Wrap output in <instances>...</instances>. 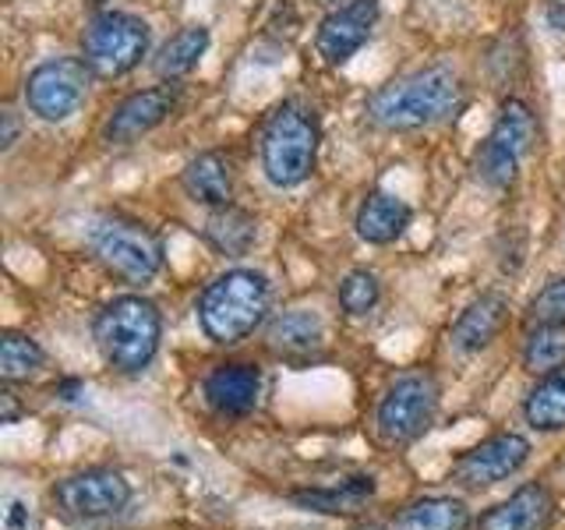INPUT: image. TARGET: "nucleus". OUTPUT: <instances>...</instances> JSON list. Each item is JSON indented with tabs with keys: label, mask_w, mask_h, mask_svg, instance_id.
<instances>
[{
	"label": "nucleus",
	"mask_w": 565,
	"mask_h": 530,
	"mask_svg": "<svg viewBox=\"0 0 565 530\" xmlns=\"http://www.w3.org/2000/svg\"><path fill=\"white\" fill-rule=\"evenodd\" d=\"M371 495H375V481L371 477H347L343 485L335 488H311V491H294L290 499L297 506H305L311 512H329V517H340V512H358Z\"/></svg>",
	"instance_id": "23"
},
{
	"label": "nucleus",
	"mask_w": 565,
	"mask_h": 530,
	"mask_svg": "<svg viewBox=\"0 0 565 530\" xmlns=\"http://www.w3.org/2000/svg\"><path fill=\"white\" fill-rule=\"evenodd\" d=\"M202 396L223 417H244L258 406L262 371L255 364H216L202 382Z\"/></svg>",
	"instance_id": "14"
},
{
	"label": "nucleus",
	"mask_w": 565,
	"mask_h": 530,
	"mask_svg": "<svg viewBox=\"0 0 565 530\" xmlns=\"http://www.w3.org/2000/svg\"><path fill=\"white\" fill-rule=\"evenodd\" d=\"M50 499L61 509V517L75 523H93V520L117 517V512L131 502V485L120 470L93 467V470L61 477V481L53 485Z\"/></svg>",
	"instance_id": "10"
},
{
	"label": "nucleus",
	"mask_w": 565,
	"mask_h": 530,
	"mask_svg": "<svg viewBox=\"0 0 565 530\" xmlns=\"http://www.w3.org/2000/svg\"><path fill=\"white\" fill-rule=\"evenodd\" d=\"M173 110H177L173 85L141 88V93H131L128 99L114 106V114L103 128V138L110 141V146H131V141H138L141 135L156 131Z\"/></svg>",
	"instance_id": "13"
},
{
	"label": "nucleus",
	"mask_w": 565,
	"mask_h": 530,
	"mask_svg": "<svg viewBox=\"0 0 565 530\" xmlns=\"http://www.w3.org/2000/svg\"><path fill=\"white\" fill-rule=\"evenodd\" d=\"M509 297L505 294H481L477 300L463 308V315L456 318V326L449 332V343L459 353H481L502 336L509 326Z\"/></svg>",
	"instance_id": "16"
},
{
	"label": "nucleus",
	"mask_w": 565,
	"mask_h": 530,
	"mask_svg": "<svg viewBox=\"0 0 565 530\" xmlns=\"http://www.w3.org/2000/svg\"><path fill=\"white\" fill-rule=\"evenodd\" d=\"M523 368L530 375H555L565 371V326L558 322H537V329L523 343Z\"/></svg>",
	"instance_id": "25"
},
{
	"label": "nucleus",
	"mask_w": 565,
	"mask_h": 530,
	"mask_svg": "<svg viewBox=\"0 0 565 530\" xmlns=\"http://www.w3.org/2000/svg\"><path fill=\"white\" fill-rule=\"evenodd\" d=\"M181 184L191 202L205 209L234 205V163L223 152H199L184 167Z\"/></svg>",
	"instance_id": "17"
},
{
	"label": "nucleus",
	"mask_w": 565,
	"mask_h": 530,
	"mask_svg": "<svg viewBox=\"0 0 565 530\" xmlns=\"http://www.w3.org/2000/svg\"><path fill=\"white\" fill-rule=\"evenodd\" d=\"M411 216H414L411 205H406L403 199H396V194L371 191L367 199L361 202L353 226H358V237L367 241V244H393V241H399L406 234Z\"/></svg>",
	"instance_id": "18"
},
{
	"label": "nucleus",
	"mask_w": 565,
	"mask_h": 530,
	"mask_svg": "<svg viewBox=\"0 0 565 530\" xmlns=\"http://www.w3.org/2000/svg\"><path fill=\"white\" fill-rule=\"evenodd\" d=\"M361 530H382V527H361Z\"/></svg>",
	"instance_id": "35"
},
{
	"label": "nucleus",
	"mask_w": 565,
	"mask_h": 530,
	"mask_svg": "<svg viewBox=\"0 0 565 530\" xmlns=\"http://www.w3.org/2000/svg\"><path fill=\"white\" fill-rule=\"evenodd\" d=\"M46 364L43 347L25 332H4L0 336V379L8 385L29 382L40 375V368Z\"/></svg>",
	"instance_id": "26"
},
{
	"label": "nucleus",
	"mask_w": 565,
	"mask_h": 530,
	"mask_svg": "<svg viewBox=\"0 0 565 530\" xmlns=\"http://www.w3.org/2000/svg\"><path fill=\"white\" fill-rule=\"evenodd\" d=\"M470 509L452 495H431V499L411 502L396 520V530H467Z\"/></svg>",
	"instance_id": "22"
},
{
	"label": "nucleus",
	"mask_w": 565,
	"mask_h": 530,
	"mask_svg": "<svg viewBox=\"0 0 565 530\" xmlns=\"http://www.w3.org/2000/svg\"><path fill=\"white\" fill-rule=\"evenodd\" d=\"M526 459H530V442L516 432H502L459 456L452 477H456V485H463V488H488L512 477Z\"/></svg>",
	"instance_id": "11"
},
{
	"label": "nucleus",
	"mask_w": 565,
	"mask_h": 530,
	"mask_svg": "<svg viewBox=\"0 0 565 530\" xmlns=\"http://www.w3.org/2000/svg\"><path fill=\"white\" fill-rule=\"evenodd\" d=\"M322 8H343V0H318Z\"/></svg>",
	"instance_id": "34"
},
{
	"label": "nucleus",
	"mask_w": 565,
	"mask_h": 530,
	"mask_svg": "<svg viewBox=\"0 0 565 530\" xmlns=\"http://www.w3.org/2000/svg\"><path fill=\"white\" fill-rule=\"evenodd\" d=\"M61 396H64V400H78V396H82V385H78V382H64V385H61Z\"/></svg>",
	"instance_id": "33"
},
{
	"label": "nucleus",
	"mask_w": 565,
	"mask_h": 530,
	"mask_svg": "<svg viewBox=\"0 0 565 530\" xmlns=\"http://www.w3.org/2000/svg\"><path fill=\"white\" fill-rule=\"evenodd\" d=\"M523 417L537 432H562L565 428V371L544 375L523 403Z\"/></svg>",
	"instance_id": "24"
},
{
	"label": "nucleus",
	"mask_w": 565,
	"mask_h": 530,
	"mask_svg": "<svg viewBox=\"0 0 565 530\" xmlns=\"http://www.w3.org/2000/svg\"><path fill=\"white\" fill-rule=\"evenodd\" d=\"M18 135H22V120H18L14 110H4V114H0V149H4V152L14 149Z\"/></svg>",
	"instance_id": "30"
},
{
	"label": "nucleus",
	"mask_w": 565,
	"mask_h": 530,
	"mask_svg": "<svg viewBox=\"0 0 565 530\" xmlns=\"http://www.w3.org/2000/svg\"><path fill=\"white\" fill-rule=\"evenodd\" d=\"M547 25H552V29H558V32H565V4H562V0H555V4H547Z\"/></svg>",
	"instance_id": "32"
},
{
	"label": "nucleus",
	"mask_w": 565,
	"mask_h": 530,
	"mask_svg": "<svg viewBox=\"0 0 565 530\" xmlns=\"http://www.w3.org/2000/svg\"><path fill=\"white\" fill-rule=\"evenodd\" d=\"M202 237L209 241L212 252H220L226 258H241L252 252L258 241V220L237 205L209 209V216L202 223Z\"/></svg>",
	"instance_id": "19"
},
{
	"label": "nucleus",
	"mask_w": 565,
	"mask_h": 530,
	"mask_svg": "<svg viewBox=\"0 0 565 530\" xmlns=\"http://www.w3.org/2000/svg\"><path fill=\"white\" fill-rule=\"evenodd\" d=\"M537 124L523 99H505L484 146L477 149V173L488 188H509L516 181L523 156L534 149Z\"/></svg>",
	"instance_id": "7"
},
{
	"label": "nucleus",
	"mask_w": 565,
	"mask_h": 530,
	"mask_svg": "<svg viewBox=\"0 0 565 530\" xmlns=\"http://www.w3.org/2000/svg\"><path fill=\"white\" fill-rule=\"evenodd\" d=\"M14 421H18V403L11 389H4V393H0V424H14Z\"/></svg>",
	"instance_id": "31"
},
{
	"label": "nucleus",
	"mask_w": 565,
	"mask_h": 530,
	"mask_svg": "<svg viewBox=\"0 0 565 530\" xmlns=\"http://www.w3.org/2000/svg\"><path fill=\"white\" fill-rule=\"evenodd\" d=\"M379 22V0H350L343 8H332L315 32V50L326 64H343L358 53Z\"/></svg>",
	"instance_id": "12"
},
{
	"label": "nucleus",
	"mask_w": 565,
	"mask_h": 530,
	"mask_svg": "<svg viewBox=\"0 0 565 530\" xmlns=\"http://www.w3.org/2000/svg\"><path fill=\"white\" fill-rule=\"evenodd\" d=\"M35 517H32V506L25 499H8L4 502V530H32Z\"/></svg>",
	"instance_id": "29"
},
{
	"label": "nucleus",
	"mask_w": 565,
	"mask_h": 530,
	"mask_svg": "<svg viewBox=\"0 0 565 530\" xmlns=\"http://www.w3.org/2000/svg\"><path fill=\"white\" fill-rule=\"evenodd\" d=\"M205 50H209V29L205 25H188V29L170 35V40L159 46L152 67H156L159 78L177 82V78H184V75H191L194 67H199V61L205 57Z\"/></svg>",
	"instance_id": "21"
},
{
	"label": "nucleus",
	"mask_w": 565,
	"mask_h": 530,
	"mask_svg": "<svg viewBox=\"0 0 565 530\" xmlns=\"http://www.w3.org/2000/svg\"><path fill=\"white\" fill-rule=\"evenodd\" d=\"M318 128L315 110L305 103H279L262 124V170L276 188H297L315 173L318 163Z\"/></svg>",
	"instance_id": "4"
},
{
	"label": "nucleus",
	"mask_w": 565,
	"mask_h": 530,
	"mask_svg": "<svg viewBox=\"0 0 565 530\" xmlns=\"http://www.w3.org/2000/svg\"><path fill=\"white\" fill-rule=\"evenodd\" d=\"M382 297V287H379V276L367 273V269H353L343 276L340 283V308L350 315V318H364L367 311H375Z\"/></svg>",
	"instance_id": "27"
},
{
	"label": "nucleus",
	"mask_w": 565,
	"mask_h": 530,
	"mask_svg": "<svg viewBox=\"0 0 565 530\" xmlns=\"http://www.w3.org/2000/svg\"><path fill=\"white\" fill-rule=\"evenodd\" d=\"M322 340H326L322 318L305 308L282 311L269 326V347L282 353V358H305V353L322 347Z\"/></svg>",
	"instance_id": "20"
},
{
	"label": "nucleus",
	"mask_w": 565,
	"mask_h": 530,
	"mask_svg": "<svg viewBox=\"0 0 565 530\" xmlns=\"http://www.w3.org/2000/svg\"><path fill=\"white\" fill-rule=\"evenodd\" d=\"M152 32L128 11H103L82 32V61L96 78H124L146 61Z\"/></svg>",
	"instance_id": "6"
},
{
	"label": "nucleus",
	"mask_w": 565,
	"mask_h": 530,
	"mask_svg": "<svg viewBox=\"0 0 565 530\" xmlns=\"http://www.w3.org/2000/svg\"><path fill=\"white\" fill-rule=\"evenodd\" d=\"M269 279L255 269L220 273L199 297V326L212 343L234 347L247 340L269 315Z\"/></svg>",
	"instance_id": "3"
},
{
	"label": "nucleus",
	"mask_w": 565,
	"mask_h": 530,
	"mask_svg": "<svg viewBox=\"0 0 565 530\" xmlns=\"http://www.w3.org/2000/svg\"><path fill=\"white\" fill-rule=\"evenodd\" d=\"M530 318L534 322H558L565 326V276L544 283L537 297L530 300Z\"/></svg>",
	"instance_id": "28"
},
{
	"label": "nucleus",
	"mask_w": 565,
	"mask_h": 530,
	"mask_svg": "<svg viewBox=\"0 0 565 530\" xmlns=\"http://www.w3.org/2000/svg\"><path fill=\"white\" fill-rule=\"evenodd\" d=\"M88 247L106 273L131 283V287L156 279V273L163 269V241L156 230L128 216L96 220L88 230Z\"/></svg>",
	"instance_id": "5"
},
{
	"label": "nucleus",
	"mask_w": 565,
	"mask_h": 530,
	"mask_svg": "<svg viewBox=\"0 0 565 530\" xmlns=\"http://www.w3.org/2000/svg\"><path fill=\"white\" fill-rule=\"evenodd\" d=\"M463 106V82L449 64H428L367 96L364 114L382 131H420L449 120Z\"/></svg>",
	"instance_id": "1"
},
{
	"label": "nucleus",
	"mask_w": 565,
	"mask_h": 530,
	"mask_svg": "<svg viewBox=\"0 0 565 530\" xmlns=\"http://www.w3.org/2000/svg\"><path fill=\"white\" fill-rule=\"evenodd\" d=\"M438 414V382L424 371H411L399 375L393 385L385 389V396L379 400V435L388 446H406V442L420 438L435 424Z\"/></svg>",
	"instance_id": "8"
},
{
	"label": "nucleus",
	"mask_w": 565,
	"mask_h": 530,
	"mask_svg": "<svg viewBox=\"0 0 565 530\" xmlns=\"http://www.w3.org/2000/svg\"><path fill=\"white\" fill-rule=\"evenodd\" d=\"M93 88V67L82 57H53L32 67L25 78V106L50 124H61L71 114H78V106L88 99Z\"/></svg>",
	"instance_id": "9"
},
{
	"label": "nucleus",
	"mask_w": 565,
	"mask_h": 530,
	"mask_svg": "<svg viewBox=\"0 0 565 530\" xmlns=\"http://www.w3.org/2000/svg\"><path fill=\"white\" fill-rule=\"evenodd\" d=\"M93 340L99 353L124 375H138L152 364L163 340V315L141 294L106 300L93 318Z\"/></svg>",
	"instance_id": "2"
},
{
	"label": "nucleus",
	"mask_w": 565,
	"mask_h": 530,
	"mask_svg": "<svg viewBox=\"0 0 565 530\" xmlns=\"http://www.w3.org/2000/svg\"><path fill=\"white\" fill-rule=\"evenodd\" d=\"M555 520V499L544 485H523L505 502L491 506L477 530H547Z\"/></svg>",
	"instance_id": "15"
}]
</instances>
